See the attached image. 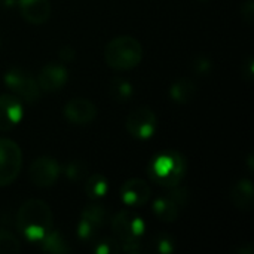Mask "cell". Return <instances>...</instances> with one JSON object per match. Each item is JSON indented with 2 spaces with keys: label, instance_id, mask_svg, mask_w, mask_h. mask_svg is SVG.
Here are the masks:
<instances>
[{
  "label": "cell",
  "instance_id": "cell-17",
  "mask_svg": "<svg viewBox=\"0 0 254 254\" xmlns=\"http://www.w3.org/2000/svg\"><path fill=\"white\" fill-rule=\"evenodd\" d=\"M39 246L45 253L67 254L71 252V247L68 246L67 240L61 235V232L52 229L45 235V238L39 243Z\"/></svg>",
  "mask_w": 254,
  "mask_h": 254
},
{
  "label": "cell",
  "instance_id": "cell-4",
  "mask_svg": "<svg viewBox=\"0 0 254 254\" xmlns=\"http://www.w3.org/2000/svg\"><path fill=\"white\" fill-rule=\"evenodd\" d=\"M4 85L21 100L36 103L40 97V86L37 80L21 67H10L3 76Z\"/></svg>",
  "mask_w": 254,
  "mask_h": 254
},
{
  "label": "cell",
  "instance_id": "cell-12",
  "mask_svg": "<svg viewBox=\"0 0 254 254\" xmlns=\"http://www.w3.org/2000/svg\"><path fill=\"white\" fill-rule=\"evenodd\" d=\"M24 115L19 97L10 94L0 95V131H10L15 128Z\"/></svg>",
  "mask_w": 254,
  "mask_h": 254
},
{
  "label": "cell",
  "instance_id": "cell-23",
  "mask_svg": "<svg viewBox=\"0 0 254 254\" xmlns=\"http://www.w3.org/2000/svg\"><path fill=\"white\" fill-rule=\"evenodd\" d=\"M94 252L97 254H118L121 252V246L115 238H104L95 243Z\"/></svg>",
  "mask_w": 254,
  "mask_h": 254
},
{
  "label": "cell",
  "instance_id": "cell-15",
  "mask_svg": "<svg viewBox=\"0 0 254 254\" xmlns=\"http://www.w3.org/2000/svg\"><path fill=\"white\" fill-rule=\"evenodd\" d=\"M254 189L253 183L250 179H241L238 180L231 190V201L232 204L241 210V211H249L253 207Z\"/></svg>",
  "mask_w": 254,
  "mask_h": 254
},
{
  "label": "cell",
  "instance_id": "cell-10",
  "mask_svg": "<svg viewBox=\"0 0 254 254\" xmlns=\"http://www.w3.org/2000/svg\"><path fill=\"white\" fill-rule=\"evenodd\" d=\"M65 119L73 125H88L97 116V107L86 98H71L63 109Z\"/></svg>",
  "mask_w": 254,
  "mask_h": 254
},
{
  "label": "cell",
  "instance_id": "cell-2",
  "mask_svg": "<svg viewBox=\"0 0 254 254\" xmlns=\"http://www.w3.org/2000/svg\"><path fill=\"white\" fill-rule=\"evenodd\" d=\"M147 171L152 182L165 188H173L183 180L186 174V161L176 150H164L150 161Z\"/></svg>",
  "mask_w": 254,
  "mask_h": 254
},
{
  "label": "cell",
  "instance_id": "cell-19",
  "mask_svg": "<svg viewBox=\"0 0 254 254\" xmlns=\"http://www.w3.org/2000/svg\"><path fill=\"white\" fill-rule=\"evenodd\" d=\"M110 95L116 103H127L132 98V85L124 77H115L110 83Z\"/></svg>",
  "mask_w": 254,
  "mask_h": 254
},
{
  "label": "cell",
  "instance_id": "cell-5",
  "mask_svg": "<svg viewBox=\"0 0 254 254\" xmlns=\"http://www.w3.org/2000/svg\"><path fill=\"white\" fill-rule=\"evenodd\" d=\"M22 167V152L19 146L9 140L0 138V186L10 185Z\"/></svg>",
  "mask_w": 254,
  "mask_h": 254
},
{
  "label": "cell",
  "instance_id": "cell-14",
  "mask_svg": "<svg viewBox=\"0 0 254 254\" xmlns=\"http://www.w3.org/2000/svg\"><path fill=\"white\" fill-rule=\"evenodd\" d=\"M22 18L34 25L43 24L51 16L49 0H16Z\"/></svg>",
  "mask_w": 254,
  "mask_h": 254
},
{
  "label": "cell",
  "instance_id": "cell-8",
  "mask_svg": "<svg viewBox=\"0 0 254 254\" xmlns=\"http://www.w3.org/2000/svg\"><path fill=\"white\" fill-rule=\"evenodd\" d=\"M28 177L33 185L39 188H49L55 185L60 177V165L57 159L51 156L36 158L30 165Z\"/></svg>",
  "mask_w": 254,
  "mask_h": 254
},
{
  "label": "cell",
  "instance_id": "cell-18",
  "mask_svg": "<svg viewBox=\"0 0 254 254\" xmlns=\"http://www.w3.org/2000/svg\"><path fill=\"white\" fill-rule=\"evenodd\" d=\"M179 205L170 196H161L153 202V213L162 222H174L179 217Z\"/></svg>",
  "mask_w": 254,
  "mask_h": 254
},
{
  "label": "cell",
  "instance_id": "cell-30",
  "mask_svg": "<svg viewBox=\"0 0 254 254\" xmlns=\"http://www.w3.org/2000/svg\"><path fill=\"white\" fill-rule=\"evenodd\" d=\"M74 57H76V52H74V49H73V48H70V46L63 48V49H61V52H60V58H61V60H64V61H71Z\"/></svg>",
  "mask_w": 254,
  "mask_h": 254
},
{
  "label": "cell",
  "instance_id": "cell-22",
  "mask_svg": "<svg viewBox=\"0 0 254 254\" xmlns=\"http://www.w3.org/2000/svg\"><path fill=\"white\" fill-rule=\"evenodd\" d=\"M153 247H155L156 253L171 254L176 250V241L170 235H158L153 240Z\"/></svg>",
  "mask_w": 254,
  "mask_h": 254
},
{
  "label": "cell",
  "instance_id": "cell-3",
  "mask_svg": "<svg viewBox=\"0 0 254 254\" xmlns=\"http://www.w3.org/2000/svg\"><path fill=\"white\" fill-rule=\"evenodd\" d=\"M104 58L109 67L115 70H132L143 60V46L131 36H119L107 43L104 49Z\"/></svg>",
  "mask_w": 254,
  "mask_h": 254
},
{
  "label": "cell",
  "instance_id": "cell-9",
  "mask_svg": "<svg viewBox=\"0 0 254 254\" xmlns=\"http://www.w3.org/2000/svg\"><path fill=\"white\" fill-rule=\"evenodd\" d=\"M106 222V210L98 204L88 205L77 223V237L80 241H91L97 232L104 226Z\"/></svg>",
  "mask_w": 254,
  "mask_h": 254
},
{
  "label": "cell",
  "instance_id": "cell-7",
  "mask_svg": "<svg viewBox=\"0 0 254 254\" xmlns=\"http://www.w3.org/2000/svg\"><path fill=\"white\" fill-rule=\"evenodd\" d=\"M146 223L131 211H119L112 220V231L119 243L140 240L144 234Z\"/></svg>",
  "mask_w": 254,
  "mask_h": 254
},
{
  "label": "cell",
  "instance_id": "cell-29",
  "mask_svg": "<svg viewBox=\"0 0 254 254\" xmlns=\"http://www.w3.org/2000/svg\"><path fill=\"white\" fill-rule=\"evenodd\" d=\"M241 16L247 24H253L254 21V3L253 0L246 1V4H243L241 9Z\"/></svg>",
  "mask_w": 254,
  "mask_h": 254
},
{
  "label": "cell",
  "instance_id": "cell-28",
  "mask_svg": "<svg viewBox=\"0 0 254 254\" xmlns=\"http://www.w3.org/2000/svg\"><path fill=\"white\" fill-rule=\"evenodd\" d=\"M65 176L70 179V180H79L80 176L83 174V170L79 168V164L77 162H70L65 165Z\"/></svg>",
  "mask_w": 254,
  "mask_h": 254
},
{
  "label": "cell",
  "instance_id": "cell-20",
  "mask_svg": "<svg viewBox=\"0 0 254 254\" xmlns=\"http://www.w3.org/2000/svg\"><path fill=\"white\" fill-rule=\"evenodd\" d=\"M85 190H86V193H88V196L91 199H100V198H104L106 193L109 192V183H107L104 176L92 174L86 180Z\"/></svg>",
  "mask_w": 254,
  "mask_h": 254
},
{
  "label": "cell",
  "instance_id": "cell-16",
  "mask_svg": "<svg viewBox=\"0 0 254 254\" xmlns=\"http://www.w3.org/2000/svg\"><path fill=\"white\" fill-rule=\"evenodd\" d=\"M196 95V83L190 77H182L170 86V97L177 104H186Z\"/></svg>",
  "mask_w": 254,
  "mask_h": 254
},
{
  "label": "cell",
  "instance_id": "cell-31",
  "mask_svg": "<svg viewBox=\"0 0 254 254\" xmlns=\"http://www.w3.org/2000/svg\"><path fill=\"white\" fill-rule=\"evenodd\" d=\"M13 4H15V0H0V6L1 7H6V9L12 7Z\"/></svg>",
  "mask_w": 254,
  "mask_h": 254
},
{
  "label": "cell",
  "instance_id": "cell-26",
  "mask_svg": "<svg viewBox=\"0 0 254 254\" xmlns=\"http://www.w3.org/2000/svg\"><path fill=\"white\" fill-rule=\"evenodd\" d=\"M121 249L125 252V253L129 254H138L141 253L143 250V246H141V241L140 240H131V241H122L119 243Z\"/></svg>",
  "mask_w": 254,
  "mask_h": 254
},
{
  "label": "cell",
  "instance_id": "cell-27",
  "mask_svg": "<svg viewBox=\"0 0 254 254\" xmlns=\"http://www.w3.org/2000/svg\"><path fill=\"white\" fill-rule=\"evenodd\" d=\"M254 76V60L252 55H249L243 61V79L247 82H252Z\"/></svg>",
  "mask_w": 254,
  "mask_h": 254
},
{
  "label": "cell",
  "instance_id": "cell-21",
  "mask_svg": "<svg viewBox=\"0 0 254 254\" xmlns=\"http://www.w3.org/2000/svg\"><path fill=\"white\" fill-rule=\"evenodd\" d=\"M19 249L21 246H19L18 238L10 232L0 229V254L16 253L19 252Z\"/></svg>",
  "mask_w": 254,
  "mask_h": 254
},
{
  "label": "cell",
  "instance_id": "cell-13",
  "mask_svg": "<svg viewBox=\"0 0 254 254\" xmlns=\"http://www.w3.org/2000/svg\"><path fill=\"white\" fill-rule=\"evenodd\" d=\"M150 198V188L143 179H129L121 188V199L128 207L140 208L147 204Z\"/></svg>",
  "mask_w": 254,
  "mask_h": 254
},
{
  "label": "cell",
  "instance_id": "cell-6",
  "mask_svg": "<svg viewBox=\"0 0 254 254\" xmlns=\"http://www.w3.org/2000/svg\"><path fill=\"white\" fill-rule=\"evenodd\" d=\"M125 128L135 140H149L158 128L156 115L152 109L138 107L127 116Z\"/></svg>",
  "mask_w": 254,
  "mask_h": 254
},
{
  "label": "cell",
  "instance_id": "cell-25",
  "mask_svg": "<svg viewBox=\"0 0 254 254\" xmlns=\"http://www.w3.org/2000/svg\"><path fill=\"white\" fill-rule=\"evenodd\" d=\"M171 190H170V193H168V196L179 205V207H183V205H186V202H188V196H189V193H188V190L185 189V188H176V186H173V188H170Z\"/></svg>",
  "mask_w": 254,
  "mask_h": 254
},
{
  "label": "cell",
  "instance_id": "cell-1",
  "mask_svg": "<svg viewBox=\"0 0 254 254\" xmlns=\"http://www.w3.org/2000/svg\"><path fill=\"white\" fill-rule=\"evenodd\" d=\"M16 228L28 243L39 244L52 229L51 208L40 199L24 202L16 214Z\"/></svg>",
  "mask_w": 254,
  "mask_h": 254
},
{
  "label": "cell",
  "instance_id": "cell-24",
  "mask_svg": "<svg viewBox=\"0 0 254 254\" xmlns=\"http://www.w3.org/2000/svg\"><path fill=\"white\" fill-rule=\"evenodd\" d=\"M211 60L205 55H196L195 60H193V64H192V68L198 73V74H208L211 71Z\"/></svg>",
  "mask_w": 254,
  "mask_h": 254
},
{
  "label": "cell",
  "instance_id": "cell-11",
  "mask_svg": "<svg viewBox=\"0 0 254 254\" xmlns=\"http://www.w3.org/2000/svg\"><path fill=\"white\" fill-rule=\"evenodd\" d=\"M68 80L67 68L60 63H48L45 64L37 77V83L45 92H57L60 91Z\"/></svg>",
  "mask_w": 254,
  "mask_h": 254
}]
</instances>
